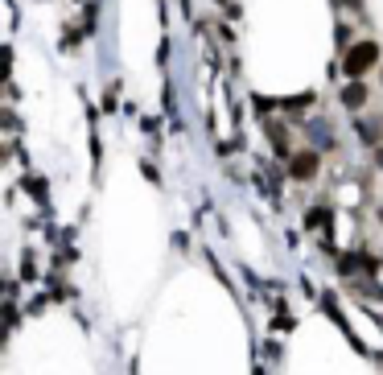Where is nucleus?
<instances>
[{
  "mask_svg": "<svg viewBox=\"0 0 383 375\" xmlns=\"http://www.w3.org/2000/svg\"><path fill=\"white\" fill-rule=\"evenodd\" d=\"M305 132H309L322 149H330V144H334V132L326 128V120H309V124H305Z\"/></svg>",
  "mask_w": 383,
  "mask_h": 375,
  "instance_id": "obj_5",
  "label": "nucleus"
},
{
  "mask_svg": "<svg viewBox=\"0 0 383 375\" xmlns=\"http://www.w3.org/2000/svg\"><path fill=\"white\" fill-rule=\"evenodd\" d=\"M363 103H367V83H359V78H355V83H351V87L342 91V107H351V111H359Z\"/></svg>",
  "mask_w": 383,
  "mask_h": 375,
  "instance_id": "obj_3",
  "label": "nucleus"
},
{
  "mask_svg": "<svg viewBox=\"0 0 383 375\" xmlns=\"http://www.w3.org/2000/svg\"><path fill=\"white\" fill-rule=\"evenodd\" d=\"M375 62H380V45H375V41H359V45H351V50H347L342 70H347L351 78H359V74H367Z\"/></svg>",
  "mask_w": 383,
  "mask_h": 375,
  "instance_id": "obj_1",
  "label": "nucleus"
},
{
  "mask_svg": "<svg viewBox=\"0 0 383 375\" xmlns=\"http://www.w3.org/2000/svg\"><path fill=\"white\" fill-rule=\"evenodd\" d=\"M264 132L272 136V144H276V153H289V136H285V128H281V120H264Z\"/></svg>",
  "mask_w": 383,
  "mask_h": 375,
  "instance_id": "obj_6",
  "label": "nucleus"
},
{
  "mask_svg": "<svg viewBox=\"0 0 383 375\" xmlns=\"http://www.w3.org/2000/svg\"><path fill=\"white\" fill-rule=\"evenodd\" d=\"M375 161H380V169H383V149H380V153H375Z\"/></svg>",
  "mask_w": 383,
  "mask_h": 375,
  "instance_id": "obj_8",
  "label": "nucleus"
},
{
  "mask_svg": "<svg viewBox=\"0 0 383 375\" xmlns=\"http://www.w3.org/2000/svg\"><path fill=\"white\" fill-rule=\"evenodd\" d=\"M330 219H334V215H330L326 206H318V211H309V219H305V223H309V227H326Z\"/></svg>",
  "mask_w": 383,
  "mask_h": 375,
  "instance_id": "obj_7",
  "label": "nucleus"
},
{
  "mask_svg": "<svg viewBox=\"0 0 383 375\" xmlns=\"http://www.w3.org/2000/svg\"><path fill=\"white\" fill-rule=\"evenodd\" d=\"M318 165H322V157H318L314 149H305V153H297V157L289 161V173H293L297 182H309V178H318Z\"/></svg>",
  "mask_w": 383,
  "mask_h": 375,
  "instance_id": "obj_2",
  "label": "nucleus"
},
{
  "mask_svg": "<svg viewBox=\"0 0 383 375\" xmlns=\"http://www.w3.org/2000/svg\"><path fill=\"white\" fill-rule=\"evenodd\" d=\"M355 132H359V140L380 144V140H383V120H359V124H355Z\"/></svg>",
  "mask_w": 383,
  "mask_h": 375,
  "instance_id": "obj_4",
  "label": "nucleus"
}]
</instances>
